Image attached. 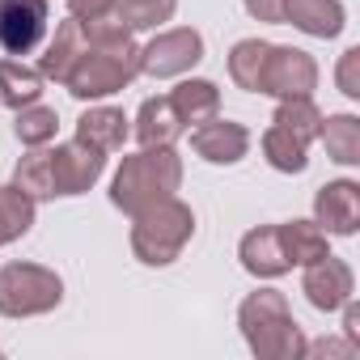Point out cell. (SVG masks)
<instances>
[{"instance_id":"cell-16","label":"cell","mask_w":360,"mask_h":360,"mask_svg":"<svg viewBox=\"0 0 360 360\" xmlns=\"http://www.w3.org/2000/svg\"><path fill=\"white\" fill-rule=\"evenodd\" d=\"M131 131H136L140 148H157V144H174L178 136L187 131V123L178 119V110H174V102H169V94H165V98H144V102H140Z\"/></svg>"},{"instance_id":"cell-15","label":"cell","mask_w":360,"mask_h":360,"mask_svg":"<svg viewBox=\"0 0 360 360\" xmlns=\"http://www.w3.org/2000/svg\"><path fill=\"white\" fill-rule=\"evenodd\" d=\"M127 123H131V119H127L119 106H89V110L77 119V140H85V144L98 148V153H119V148L127 144V136H131Z\"/></svg>"},{"instance_id":"cell-19","label":"cell","mask_w":360,"mask_h":360,"mask_svg":"<svg viewBox=\"0 0 360 360\" xmlns=\"http://www.w3.org/2000/svg\"><path fill=\"white\" fill-rule=\"evenodd\" d=\"M318 140L326 144V157L339 165H360V119L356 115H322Z\"/></svg>"},{"instance_id":"cell-10","label":"cell","mask_w":360,"mask_h":360,"mask_svg":"<svg viewBox=\"0 0 360 360\" xmlns=\"http://www.w3.org/2000/svg\"><path fill=\"white\" fill-rule=\"evenodd\" d=\"M301 292H305V301L314 305V309H322V314H335L352 292H356V276H352V267L343 263V259H335V255H322V259H314V263H305V276H301Z\"/></svg>"},{"instance_id":"cell-26","label":"cell","mask_w":360,"mask_h":360,"mask_svg":"<svg viewBox=\"0 0 360 360\" xmlns=\"http://www.w3.org/2000/svg\"><path fill=\"white\" fill-rule=\"evenodd\" d=\"M30 225H34V200L26 191H18L13 183L0 187V246L26 238Z\"/></svg>"},{"instance_id":"cell-29","label":"cell","mask_w":360,"mask_h":360,"mask_svg":"<svg viewBox=\"0 0 360 360\" xmlns=\"http://www.w3.org/2000/svg\"><path fill=\"white\" fill-rule=\"evenodd\" d=\"M335 81H339V94L343 98H360V47H347L339 56V68H335Z\"/></svg>"},{"instance_id":"cell-23","label":"cell","mask_w":360,"mask_h":360,"mask_svg":"<svg viewBox=\"0 0 360 360\" xmlns=\"http://www.w3.org/2000/svg\"><path fill=\"white\" fill-rule=\"evenodd\" d=\"M174 9H178V0H115L110 18L127 26L131 34H140V30H157L161 22H169Z\"/></svg>"},{"instance_id":"cell-17","label":"cell","mask_w":360,"mask_h":360,"mask_svg":"<svg viewBox=\"0 0 360 360\" xmlns=\"http://www.w3.org/2000/svg\"><path fill=\"white\" fill-rule=\"evenodd\" d=\"M89 47V39H85V26L77 22V18H64L60 26H56V39L47 43V51H43V60H39V72H43V81H56V85H64V77H68V68L77 64V56Z\"/></svg>"},{"instance_id":"cell-2","label":"cell","mask_w":360,"mask_h":360,"mask_svg":"<svg viewBox=\"0 0 360 360\" xmlns=\"http://www.w3.org/2000/svg\"><path fill=\"white\" fill-rule=\"evenodd\" d=\"M178 187H183V157L174 153V144H157V148H140L123 157L115 183H110V204L136 217L153 208L157 200H169Z\"/></svg>"},{"instance_id":"cell-4","label":"cell","mask_w":360,"mask_h":360,"mask_svg":"<svg viewBox=\"0 0 360 360\" xmlns=\"http://www.w3.org/2000/svg\"><path fill=\"white\" fill-rule=\"evenodd\" d=\"M131 255L144 267H169L178 255L187 250V242L195 238V212L191 204H183L178 195L157 200L153 208L131 217Z\"/></svg>"},{"instance_id":"cell-7","label":"cell","mask_w":360,"mask_h":360,"mask_svg":"<svg viewBox=\"0 0 360 360\" xmlns=\"http://www.w3.org/2000/svg\"><path fill=\"white\" fill-rule=\"evenodd\" d=\"M314 89H318L314 56L301 51V47H276L271 43L263 77H259V94H271V98H314Z\"/></svg>"},{"instance_id":"cell-31","label":"cell","mask_w":360,"mask_h":360,"mask_svg":"<svg viewBox=\"0 0 360 360\" xmlns=\"http://www.w3.org/2000/svg\"><path fill=\"white\" fill-rule=\"evenodd\" d=\"M246 13L255 22H271V26H284V0H242Z\"/></svg>"},{"instance_id":"cell-8","label":"cell","mask_w":360,"mask_h":360,"mask_svg":"<svg viewBox=\"0 0 360 360\" xmlns=\"http://www.w3.org/2000/svg\"><path fill=\"white\" fill-rule=\"evenodd\" d=\"M51 157V183H56V195H85L102 169H106V153L89 148L85 140H68V144H56L47 148Z\"/></svg>"},{"instance_id":"cell-22","label":"cell","mask_w":360,"mask_h":360,"mask_svg":"<svg viewBox=\"0 0 360 360\" xmlns=\"http://www.w3.org/2000/svg\"><path fill=\"white\" fill-rule=\"evenodd\" d=\"M263 157H267V165L280 169V174H301V169L309 165V144H305L301 136H292L288 127L271 123V127L263 131Z\"/></svg>"},{"instance_id":"cell-3","label":"cell","mask_w":360,"mask_h":360,"mask_svg":"<svg viewBox=\"0 0 360 360\" xmlns=\"http://www.w3.org/2000/svg\"><path fill=\"white\" fill-rule=\"evenodd\" d=\"M238 326L246 347L259 360H301L305 356V335L288 309V297L280 288H259L238 305Z\"/></svg>"},{"instance_id":"cell-18","label":"cell","mask_w":360,"mask_h":360,"mask_svg":"<svg viewBox=\"0 0 360 360\" xmlns=\"http://www.w3.org/2000/svg\"><path fill=\"white\" fill-rule=\"evenodd\" d=\"M169 102H174V110H178V119H183L187 127L195 123H208L212 115H221V89L212 85V81H204V77H191V81H183L174 94H169Z\"/></svg>"},{"instance_id":"cell-5","label":"cell","mask_w":360,"mask_h":360,"mask_svg":"<svg viewBox=\"0 0 360 360\" xmlns=\"http://www.w3.org/2000/svg\"><path fill=\"white\" fill-rule=\"evenodd\" d=\"M64 301V280L43 263H5L0 267V314L39 318Z\"/></svg>"},{"instance_id":"cell-25","label":"cell","mask_w":360,"mask_h":360,"mask_svg":"<svg viewBox=\"0 0 360 360\" xmlns=\"http://www.w3.org/2000/svg\"><path fill=\"white\" fill-rule=\"evenodd\" d=\"M13 187H18V191H26L34 204H39V200H56L51 157H47V148H30V153L13 165Z\"/></svg>"},{"instance_id":"cell-11","label":"cell","mask_w":360,"mask_h":360,"mask_svg":"<svg viewBox=\"0 0 360 360\" xmlns=\"http://www.w3.org/2000/svg\"><path fill=\"white\" fill-rule=\"evenodd\" d=\"M314 221H318L322 233L352 238L360 229V183H352V178H335V183L318 187V195H314Z\"/></svg>"},{"instance_id":"cell-20","label":"cell","mask_w":360,"mask_h":360,"mask_svg":"<svg viewBox=\"0 0 360 360\" xmlns=\"http://www.w3.org/2000/svg\"><path fill=\"white\" fill-rule=\"evenodd\" d=\"M326 238L330 233H322L318 221H284L280 225V242H284V255H288L292 267H305V263L330 255V242Z\"/></svg>"},{"instance_id":"cell-14","label":"cell","mask_w":360,"mask_h":360,"mask_svg":"<svg viewBox=\"0 0 360 360\" xmlns=\"http://www.w3.org/2000/svg\"><path fill=\"white\" fill-rule=\"evenodd\" d=\"M347 13L339 0H284V26H297L309 39H335Z\"/></svg>"},{"instance_id":"cell-33","label":"cell","mask_w":360,"mask_h":360,"mask_svg":"<svg viewBox=\"0 0 360 360\" xmlns=\"http://www.w3.org/2000/svg\"><path fill=\"white\" fill-rule=\"evenodd\" d=\"M356 356V343H339V339H322V343H305V356Z\"/></svg>"},{"instance_id":"cell-27","label":"cell","mask_w":360,"mask_h":360,"mask_svg":"<svg viewBox=\"0 0 360 360\" xmlns=\"http://www.w3.org/2000/svg\"><path fill=\"white\" fill-rule=\"evenodd\" d=\"M271 123H280V127H288L292 136H301L305 144H314V140H318V127H322V110H318L314 98H280Z\"/></svg>"},{"instance_id":"cell-9","label":"cell","mask_w":360,"mask_h":360,"mask_svg":"<svg viewBox=\"0 0 360 360\" xmlns=\"http://www.w3.org/2000/svg\"><path fill=\"white\" fill-rule=\"evenodd\" d=\"M47 34V0H0V47L9 56H30Z\"/></svg>"},{"instance_id":"cell-12","label":"cell","mask_w":360,"mask_h":360,"mask_svg":"<svg viewBox=\"0 0 360 360\" xmlns=\"http://www.w3.org/2000/svg\"><path fill=\"white\" fill-rule=\"evenodd\" d=\"M191 148L208 161V165H238L246 153H250V131L233 119H221L212 115L208 123H200L191 131Z\"/></svg>"},{"instance_id":"cell-24","label":"cell","mask_w":360,"mask_h":360,"mask_svg":"<svg viewBox=\"0 0 360 360\" xmlns=\"http://www.w3.org/2000/svg\"><path fill=\"white\" fill-rule=\"evenodd\" d=\"M267 51H271L267 39H242V43H233V51H229V77H233L238 89L259 94V77H263Z\"/></svg>"},{"instance_id":"cell-28","label":"cell","mask_w":360,"mask_h":360,"mask_svg":"<svg viewBox=\"0 0 360 360\" xmlns=\"http://www.w3.org/2000/svg\"><path fill=\"white\" fill-rule=\"evenodd\" d=\"M13 131H18V140H22L26 148H43V144L56 140V131H60V115H56L51 106H43V102H30V106L18 110Z\"/></svg>"},{"instance_id":"cell-6","label":"cell","mask_w":360,"mask_h":360,"mask_svg":"<svg viewBox=\"0 0 360 360\" xmlns=\"http://www.w3.org/2000/svg\"><path fill=\"white\" fill-rule=\"evenodd\" d=\"M204 60V34L191 26H178V30H161L148 47H140V72L153 81H169V77H183Z\"/></svg>"},{"instance_id":"cell-1","label":"cell","mask_w":360,"mask_h":360,"mask_svg":"<svg viewBox=\"0 0 360 360\" xmlns=\"http://www.w3.org/2000/svg\"><path fill=\"white\" fill-rule=\"evenodd\" d=\"M81 26H85L89 47L68 68L64 89L77 102H102L140 77V47H136L131 30L119 26L115 18H98V22H81Z\"/></svg>"},{"instance_id":"cell-13","label":"cell","mask_w":360,"mask_h":360,"mask_svg":"<svg viewBox=\"0 0 360 360\" xmlns=\"http://www.w3.org/2000/svg\"><path fill=\"white\" fill-rule=\"evenodd\" d=\"M238 259L242 267L255 276V280H280L292 271L288 255H284V242H280V225H259L250 229L242 242H238Z\"/></svg>"},{"instance_id":"cell-21","label":"cell","mask_w":360,"mask_h":360,"mask_svg":"<svg viewBox=\"0 0 360 360\" xmlns=\"http://www.w3.org/2000/svg\"><path fill=\"white\" fill-rule=\"evenodd\" d=\"M43 98V72L22 60H0V102L22 110Z\"/></svg>"},{"instance_id":"cell-32","label":"cell","mask_w":360,"mask_h":360,"mask_svg":"<svg viewBox=\"0 0 360 360\" xmlns=\"http://www.w3.org/2000/svg\"><path fill=\"white\" fill-rule=\"evenodd\" d=\"M339 309H343V339L360 347V305H356V301L347 297V301H343Z\"/></svg>"},{"instance_id":"cell-30","label":"cell","mask_w":360,"mask_h":360,"mask_svg":"<svg viewBox=\"0 0 360 360\" xmlns=\"http://www.w3.org/2000/svg\"><path fill=\"white\" fill-rule=\"evenodd\" d=\"M68 5V18L77 22H98V18H110V5L115 0H64Z\"/></svg>"}]
</instances>
